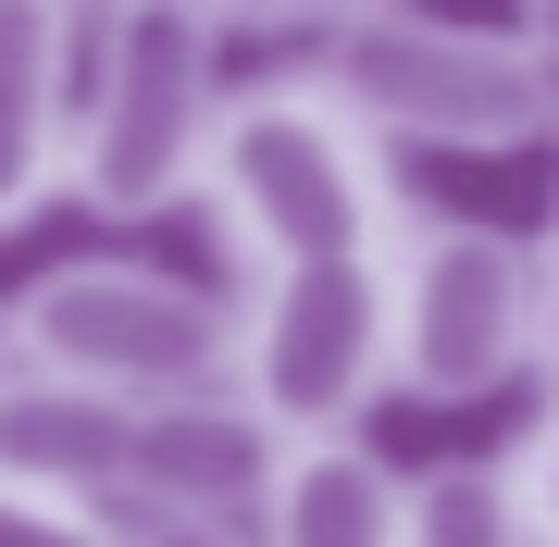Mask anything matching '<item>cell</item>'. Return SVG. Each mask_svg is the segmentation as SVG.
I'll use <instances>...</instances> for the list:
<instances>
[{
	"label": "cell",
	"mask_w": 559,
	"mask_h": 547,
	"mask_svg": "<svg viewBox=\"0 0 559 547\" xmlns=\"http://www.w3.org/2000/svg\"><path fill=\"white\" fill-rule=\"evenodd\" d=\"M261 547H411V473L360 436H299L261 473Z\"/></svg>",
	"instance_id": "obj_8"
},
{
	"label": "cell",
	"mask_w": 559,
	"mask_h": 547,
	"mask_svg": "<svg viewBox=\"0 0 559 547\" xmlns=\"http://www.w3.org/2000/svg\"><path fill=\"white\" fill-rule=\"evenodd\" d=\"M510 373H535V249L498 224L411 212L385 237V385L423 411L498 399Z\"/></svg>",
	"instance_id": "obj_5"
},
{
	"label": "cell",
	"mask_w": 559,
	"mask_h": 547,
	"mask_svg": "<svg viewBox=\"0 0 559 547\" xmlns=\"http://www.w3.org/2000/svg\"><path fill=\"white\" fill-rule=\"evenodd\" d=\"M212 25L187 0H112L100 50H87V100L62 138V187L100 224H150L175 200H200V150H212Z\"/></svg>",
	"instance_id": "obj_2"
},
{
	"label": "cell",
	"mask_w": 559,
	"mask_h": 547,
	"mask_svg": "<svg viewBox=\"0 0 559 547\" xmlns=\"http://www.w3.org/2000/svg\"><path fill=\"white\" fill-rule=\"evenodd\" d=\"M0 547H124V510L38 486V473H0Z\"/></svg>",
	"instance_id": "obj_12"
},
{
	"label": "cell",
	"mask_w": 559,
	"mask_h": 547,
	"mask_svg": "<svg viewBox=\"0 0 559 547\" xmlns=\"http://www.w3.org/2000/svg\"><path fill=\"white\" fill-rule=\"evenodd\" d=\"M535 373L559 385V237L535 249Z\"/></svg>",
	"instance_id": "obj_16"
},
{
	"label": "cell",
	"mask_w": 559,
	"mask_h": 547,
	"mask_svg": "<svg viewBox=\"0 0 559 547\" xmlns=\"http://www.w3.org/2000/svg\"><path fill=\"white\" fill-rule=\"evenodd\" d=\"M522 510H535V547H559V411H547V424L535 436H522Z\"/></svg>",
	"instance_id": "obj_15"
},
{
	"label": "cell",
	"mask_w": 559,
	"mask_h": 547,
	"mask_svg": "<svg viewBox=\"0 0 559 547\" xmlns=\"http://www.w3.org/2000/svg\"><path fill=\"white\" fill-rule=\"evenodd\" d=\"M0 385H13V299H0Z\"/></svg>",
	"instance_id": "obj_18"
},
{
	"label": "cell",
	"mask_w": 559,
	"mask_h": 547,
	"mask_svg": "<svg viewBox=\"0 0 559 547\" xmlns=\"http://www.w3.org/2000/svg\"><path fill=\"white\" fill-rule=\"evenodd\" d=\"M411 547H535L522 473L510 461H436V473H411Z\"/></svg>",
	"instance_id": "obj_11"
},
{
	"label": "cell",
	"mask_w": 559,
	"mask_h": 547,
	"mask_svg": "<svg viewBox=\"0 0 559 547\" xmlns=\"http://www.w3.org/2000/svg\"><path fill=\"white\" fill-rule=\"evenodd\" d=\"M138 424L150 411H112L87 385H50V373L13 361V385H0V473H38V486H75V498H124Z\"/></svg>",
	"instance_id": "obj_10"
},
{
	"label": "cell",
	"mask_w": 559,
	"mask_h": 547,
	"mask_svg": "<svg viewBox=\"0 0 559 547\" xmlns=\"http://www.w3.org/2000/svg\"><path fill=\"white\" fill-rule=\"evenodd\" d=\"M261 473H274V436L237 411V385L224 399H175L138 424V473H124L112 510H261Z\"/></svg>",
	"instance_id": "obj_9"
},
{
	"label": "cell",
	"mask_w": 559,
	"mask_h": 547,
	"mask_svg": "<svg viewBox=\"0 0 559 547\" xmlns=\"http://www.w3.org/2000/svg\"><path fill=\"white\" fill-rule=\"evenodd\" d=\"M75 13H112V0H75Z\"/></svg>",
	"instance_id": "obj_19"
},
{
	"label": "cell",
	"mask_w": 559,
	"mask_h": 547,
	"mask_svg": "<svg viewBox=\"0 0 559 547\" xmlns=\"http://www.w3.org/2000/svg\"><path fill=\"white\" fill-rule=\"evenodd\" d=\"M311 87L373 138L423 150H522L559 124V75L522 50V25H436V13H373L311 50Z\"/></svg>",
	"instance_id": "obj_4"
},
{
	"label": "cell",
	"mask_w": 559,
	"mask_h": 547,
	"mask_svg": "<svg viewBox=\"0 0 559 547\" xmlns=\"http://www.w3.org/2000/svg\"><path fill=\"white\" fill-rule=\"evenodd\" d=\"M200 200L212 224L261 262H360V249L399 237V175H385L373 124H348L323 87H237L212 112V150H200Z\"/></svg>",
	"instance_id": "obj_1"
},
{
	"label": "cell",
	"mask_w": 559,
	"mask_h": 547,
	"mask_svg": "<svg viewBox=\"0 0 559 547\" xmlns=\"http://www.w3.org/2000/svg\"><path fill=\"white\" fill-rule=\"evenodd\" d=\"M522 50H535L547 75H559V0H522Z\"/></svg>",
	"instance_id": "obj_17"
},
{
	"label": "cell",
	"mask_w": 559,
	"mask_h": 547,
	"mask_svg": "<svg viewBox=\"0 0 559 547\" xmlns=\"http://www.w3.org/2000/svg\"><path fill=\"white\" fill-rule=\"evenodd\" d=\"M13 361L112 411H175L237 385V311L150 262H50L13 299Z\"/></svg>",
	"instance_id": "obj_3"
},
{
	"label": "cell",
	"mask_w": 559,
	"mask_h": 547,
	"mask_svg": "<svg viewBox=\"0 0 559 547\" xmlns=\"http://www.w3.org/2000/svg\"><path fill=\"white\" fill-rule=\"evenodd\" d=\"M200 25H311V38H336V25H373V13H411V0H187Z\"/></svg>",
	"instance_id": "obj_13"
},
{
	"label": "cell",
	"mask_w": 559,
	"mask_h": 547,
	"mask_svg": "<svg viewBox=\"0 0 559 547\" xmlns=\"http://www.w3.org/2000/svg\"><path fill=\"white\" fill-rule=\"evenodd\" d=\"M75 138V0H0V237L62 187Z\"/></svg>",
	"instance_id": "obj_7"
},
{
	"label": "cell",
	"mask_w": 559,
	"mask_h": 547,
	"mask_svg": "<svg viewBox=\"0 0 559 547\" xmlns=\"http://www.w3.org/2000/svg\"><path fill=\"white\" fill-rule=\"evenodd\" d=\"M547 138H559V124H547Z\"/></svg>",
	"instance_id": "obj_20"
},
{
	"label": "cell",
	"mask_w": 559,
	"mask_h": 547,
	"mask_svg": "<svg viewBox=\"0 0 559 547\" xmlns=\"http://www.w3.org/2000/svg\"><path fill=\"white\" fill-rule=\"evenodd\" d=\"M124 547H261V535L224 510H124Z\"/></svg>",
	"instance_id": "obj_14"
},
{
	"label": "cell",
	"mask_w": 559,
	"mask_h": 547,
	"mask_svg": "<svg viewBox=\"0 0 559 547\" xmlns=\"http://www.w3.org/2000/svg\"><path fill=\"white\" fill-rule=\"evenodd\" d=\"M373 385H385V249L249 274V299H237V411L274 448L360 436Z\"/></svg>",
	"instance_id": "obj_6"
}]
</instances>
